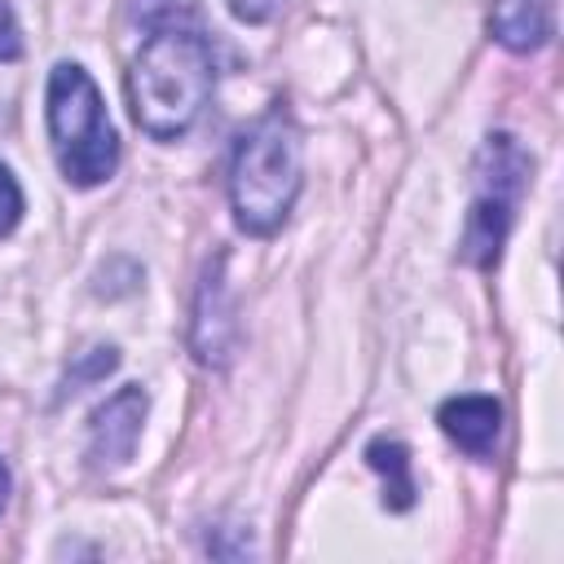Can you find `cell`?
<instances>
[{"mask_svg": "<svg viewBox=\"0 0 564 564\" xmlns=\"http://www.w3.org/2000/svg\"><path fill=\"white\" fill-rule=\"evenodd\" d=\"M212 88H216L212 44L194 26L150 22V35L128 70V101L137 128L150 132L154 141L185 137L207 110Z\"/></svg>", "mask_w": 564, "mask_h": 564, "instance_id": "cell-1", "label": "cell"}, {"mask_svg": "<svg viewBox=\"0 0 564 564\" xmlns=\"http://www.w3.org/2000/svg\"><path fill=\"white\" fill-rule=\"evenodd\" d=\"M300 128L291 110L273 106L238 137L229 159V207L238 229L251 238L278 234L300 198Z\"/></svg>", "mask_w": 564, "mask_h": 564, "instance_id": "cell-2", "label": "cell"}, {"mask_svg": "<svg viewBox=\"0 0 564 564\" xmlns=\"http://www.w3.org/2000/svg\"><path fill=\"white\" fill-rule=\"evenodd\" d=\"M48 137L57 167L70 185L93 189L119 167V137L106 119L101 93L84 66L57 62L48 75Z\"/></svg>", "mask_w": 564, "mask_h": 564, "instance_id": "cell-3", "label": "cell"}, {"mask_svg": "<svg viewBox=\"0 0 564 564\" xmlns=\"http://www.w3.org/2000/svg\"><path fill=\"white\" fill-rule=\"evenodd\" d=\"M529 154L520 150L516 137L498 132L480 145V159H476V198H471V212H467V229H463V260L476 264V269H489L507 242V229L516 220V207H520V194L529 185Z\"/></svg>", "mask_w": 564, "mask_h": 564, "instance_id": "cell-4", "label": "cell"}, {"mask_svg": "<svg viewBox=\"0 0 564 564\" xmlns=\"http://www.w3.org/2000/svg\"><path fill=\"white\" fill-rule=\"evenodd\" d=\"M238 344V317H234V295L225 282V256L207 264L194 300V322H189V348L203 366H225Z\"/></svg>", "mask_w": 564, "mask_h": 564, "instance_id": "cell-5", "label": "cell"}, {"mask_svg": "<svg viewBox=\"0 0 564 564\" xmlns=\"http://www.w3.org/2000/svg\"><path fill=\"white\" fill-rule=\"evenodd\" d=\"M145 392L137 383L119 388L106 405H97L93 423H88V458L97 471H115L132 458L137 441H141V423H145Z\"/></svg>", "mask_w": 564, "mask_h": 564, "instance_id": "cell-6", "label": "cell"}, {"mask_svg": "<svg viewBox=\"0 0 564 564\" xmlns=\"http://www.w3.org/2000/svg\"><path fill=\"white\" fill-rule=\"evenodd\" d=\"M441 432L467 454V458H489L498 449V436H502V405L494 397H480V392H467V397H449L436 414Z\"/></svg>", "mask_w": 564, "mask_h": 564, "instance_id": "cell-7", "label": "cell"}, {"mask_svg": "<svg viewBox=\"0 0 564 564\" xmlns=\"http://www.w3.org/2000/svg\"><path fill=\"white\" fill-rule=\"evenodd\" d=\"M551 35V0H498L494 13V40L511 53L542 48Z\"/></svg>", "mask_w": 564, "mask_h": 564, "instance_id": "cell-8", "label": "cell"}, {"mask_svg": "<svg viewBox=\"0 0 564 564\" xmlns=\"http://www.w3.org/2000/svg\"><path fill=\"white\" fill-rule=\"evenodd\" d=\"M366 458H370V467L383 476V502H388L392 511H405V507L414 502V480H410V454H405V445L379 436V441H370Z\"/></svg>", "mask_w": 564, "mask_h": 564, "instance_id": "cell-9", "label": "cell"}, {"mask_svg": "<svg viewBox=\"0 0 564 564\" xmlns=\"http://www.w3.org/2000/svg\"><path fill=\"white\" fill-rule=\"evenodd\" d=\"M115 361H119V352L106 344V348H88L70 370H66V379H62V397L66 392H84L88 383H97V379H106L110 370H115Z\"/></svg>", "mask_w": 564, "mask_h": 564, "instance_id": "cell-10", "label": "cell"}, {"mask_svg": "<svg viewBox=\"0 0 564 564\" xmlns=\"http://www.w3.org/2000/svg\"><path fill=\"white\" fill-rule=\"evenodd\" d=\"M22 220V189L13 181V172L0 163V238Z\"/></svg>", "mask_w": 564, "mask_h": 564, "instance_id": "cell-11", "label": "cell"}, {"mask_svg": "<svg viewBox=\"0 0 564 564\" xmlns=\"http://www.w3.org/2000/svg\"><path fill=\"white\" fill-rule=\"evenodd\" d=\"M22 53V35H18V18L9 9V0H0V62H13Z\"/></svg>", "mask_w": 564, "mask_h": 564, "instance_id": "cell-12", "label": "cell"}, {"mask_svg": "<svg viewBox=\"0 0 564 564\" xmlns=\"http://www.w3.org/2000/svg\"><path fill=\"white\" fill-rule=\"evenodd\" d=\"M225 4H229V13L242 18V22H269V18L282 9V0H225Z\"/></svg>", "mask_w": 564, "mask_h": 564, "instance_id": "cell-13", "label": "cell"}, {"mask_svg": "<svg viewBox=\"0 0 564 564\" xmlns=\"http://www.w3.org/2000/svg\"><path fill=\"white\" fill-rule=\"evenodd\" d=\"M9 485H13V480H9V467L0 463V511H4V502H9Z\"/></svg>", "mask_w": 564, "mask_h": 564, "instance_id": "cell-14", "label": "cell"}]
</instances>
